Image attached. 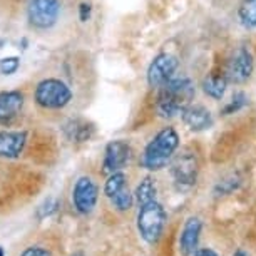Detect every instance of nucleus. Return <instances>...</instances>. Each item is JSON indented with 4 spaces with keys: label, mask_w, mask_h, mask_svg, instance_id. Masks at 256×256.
Listing matches in <instances>:
<instances>
[{
    "label": "nucleus",
    "mask_w": 256,
    "mask_h": 256,
    "mask_svg": "<svg viewBox=\"0 0 256 256\" xmlns=\"http://www.w3.org/2000/svg\"><path fill=\"white\" fill-rule=\"evenodd\" d=\"M79 67V60L64 59L54 72L38 76L28 96L34 108L44 114H66L74 108L80 100V89L88 88V82H80V74H74Z\"/></svg>",
    "instance_id": "obj_1"
},
{
    "label": "nucleus",
    "mask_w": 256,
    "mask_h": 256,
    "mask_svg": "<svg viewBox=\"0 0 256 256\" xmlns=\"http://www.w3.org/2000/svg\"><path fill=\"white\" fill-rule=\"evenodd\" d=\"M196 96V86L191 77L174 76L171 80L158 89L156 114L162 119H174L182 114L188 106L192 104Z\"/></svg>",
    "instance_id": "obj_2"
},
{
    "label": "nucleus",
    "mask_w": 256,
    "mask_h": 256,
    "mask_svg": "<svg viewBox=\"0 0 256 256\" xmlns=\"http://www.w3.org/2000/svg\"><path fill=\"white\" fill-rule=\"evenodd\" d=\"M180 134L172 126L159 129L144 148L141 154V168L149 172L161 171L171 162L172 156L180 149Z\"/></svg>",
    "instance_id": "obj_3"
},
{
    "label": "nucleus",
    "mask_w": 256,
    "mask_h": 256,
    "mask_svg": "<svg viewBox=\"0 0 256 256\" xmlns=\"http://www.w3.org/2000/svg\"><path fill=\"white\" fill-rule=\"evenodd\" d=\"M64 10V0H27L24 14L30 30L47 34L59 27Z\"/></svg>",
    "instance_id": "obj_4"
},
{
    "label": "nucleus",
    "mask_w": 256,
    "mask_h": 256,
    "mask_svg": "<svg viewBox=\"0 0 256 256\" xmlns=\"http://www.w3.org/2000/svg\"><path fill=\"white\" fill-rule=\"evenodd\" d=\"M166 223H168L166 208L158 200L139 206L136 224H138L139 236L148 244L154 246L159 243V240H161V236L164 233V228H166Z\"/></svg>",
    "instance_id": "obj_5"
},
{
    "label": "nucleus",
    "mask_w": 256,
    "mask_h": 256,
    "mask_svg": "<svg viewBox=\"0 0 256 256\" xmlns=\"http://www.w3.org/2000/svg\"><path fill=\"white\" fill-rule=\"evenodd\" d=\"M168 166L178 191H190L196 186L200 176V159L192 149L186 148L174 154Z\"/></svg>",
    "instance_id": "obj_6"
},
{
    "label": "nucleus",
    "mask_w": 256,
    "mask_h": 256,
    "mask_svg": "<svg viewBox=\"0 0 256 256\" xmlns=\"http://www.w3.org/2000/svg\"><path fill=\"white\" fill-rule=\"evenodd\" d=\"M102 192L110 202V206L119 212L129 211L134 204V194L129 190V178L124 171H116L112 174L106 176Z\"/></svg>",
    "instance_id": "obj_7"
},
{
    "label": "nucleus",
    "mask_w": 256,
    "mask_h": 256,
    "mask_svg": "<svg viewBox=\"0 0 256 256\" xmlns=\"http://www.w3.org/2000/svg\"><path fill=\"white\" fill-rule=\"evenodd\" d=\"M99 194L100 190L98 181L89 174H82L77 178L74 181V186H72V192H70L72 206H74V210L79 214L88 216L98 206Z\"/></svg>",
    "instance_id": "obj_8"
},
{
    "label": "nucleus",
    "mask_w": 256,
    "mask_h": 256,
    "mask_svg": "<svg viewBox=\"0 0 256 256\" xmlns=\"http://www.w3.org/2000/svg\"><path fill=\"white\" fill-rule=\"evenodd\" d=\"M254 70V59L253 54L248 50V47H236V49L231 52L228 60H226L224 66V76L228 79L230 84H244L251 79Z\"/></svg>",
    "instance_id": "obj_9"
},
{
    "label": "nucleus",
    "mask_w": 256,
    "mask_h": 256,
    "mask_svg": "<svg viewBox=\"0 0 256 256\" xmlns=\"http://www.w3.org/2000/svg\"><path fill=\"white\" fill-rule=\"evenodd\" d=\"M178 69H180V59L178 56L171 54V52H161L151 60L146 72L148 86L154 90H158L161 86L166 84L176 76Z\"/></svg>",
    "instance_id": "obj_10"
},
{
    "label": "nucleus",
    "mask_w": 256,
    "mask_h": 256,
    "mask_svg": "<svg viewBox=\"0 0 256 256\" xmlns=\"http://www.w3.org/2000/svg\"><path fill=\"white\" fill-rule=\"evenodd\" d=\"M27 100V90L24 89L0 90V128H10L20 118Z\"/></svg>",
    "instance_id": "obj_11"
},
{
    "label": "nucleus",
    "mask_w": 256,
    "mask_h": 256,
    "mask_svg": "<svg viewBox=\"0 0 256 256\" xmlns=\"http://www.w3.org/2000/svg\"><path fill=\"white\" fill-rule=\"evenodd\" d=\"M132 156V148L131 144L124 139H114L109 141L104 148V156H102V174L109 176L116 171H122L128 166V162L131 161Z\"/></svg>",
    "instance_id": "obj_12"
},
{
    "label": "nucleus",
    "mask_w": 256,
    "mask_h": 256,
    "mask_svg": "<svg viewBox=\"0 0 256 256\" xmlns=\"http://www.w3.org/2000/svg\"><path fill=\"white\" fill-rule=\"evenodd\" d=\"M28 144L27 129H0V159L14 161L18 159Z\"/></svg>",
    "instance_id": "obj_13"
},
{
    "label": "nucleus",
    "mask_w": 256,
    "mask_h": 256,
    "mask_svg": "<svg viewBox=\"0 0 256 256\" xmlns=\"http://www.w3.org/2000/svg\"><path fill=\"white\" fill-rule=\"evenodd\" d=\"M181 119L182 124L192 132L208 131V129H211L214 126V118H212L211 110L204 108L202 104H190L182 110Z\"/></svg>",
    "instance_id": "obj_14"
},
{
    "label": "nucleus",
    "mask_w": 256,
    "mask_h": 256,
    "mask_svg": "<svg viewBox=\"0 0 256 256\" xmlns=\"http://www.w3.org/2000/svg\"><path fill=\"white\" fill-rule=\"evenodd\" d=\"M202 231V221L198 216H190L180 233V253L182 256H191L198 250Z\"/></svg>",
    "instance_id": "obj_15"
},
{
    "label": "nucleus",
    "mask_w": 256,
    "mask_h": 256,
    "mask_svg": "<svg viewBox=\"0 0 256 256\" xmlns=\"http://www.w3.org/2000/svg\"><path fill=\"white\" fill-rule=\"evenodd\" d=\"M94 126L82 118H69L62 126V134L69 142L82 144L94 136Z\"/></svg>",
    "instance_id": "obj_16"
},
{
    "label": "nucleus",
    "mask_w": 256,
    "mask_h": 256,
    "mask_svg": "<svg viewBox=\"0 0 256 256\" xmlns=\"http://www.w3.org/2000/svg\"><path fill=\"white\" fill-rule=\"evenodd\" d=\"M228 79H226L223 70L210 72L204 79L201 80V89L208 98L212 100H221L224 98L226 89H228Z\"/></svg>",
    "instance_id": "obj_17"
},
{
    "label": "nucleus",
    "mask_w": 256,
    "mask_h": 256,
    "mask_svg": "<svg viewBox=\"0 0 256 256\" xmlns=\"http://www.w3.org/2000/svg\"><path fill=\"white\" fill-rule=\"evenodd\" d=\"M134 202H138V206H142L146 202L156 201L158 200V186L156 181L151 176H146L139 181V184L134 190Z\"/></svg>",
    "instance_id": "obj_18"
},
{
    "label": "nucleus",
    "mask_w": 256,
    "mask_h": 256,
    "mask_svg": "<svg viewBox=\"0 0 256 256\" xmlns=\"http://www.w3.org/2000/svg\"><path fill=\"white\" fill-rule=\"evenodd\" d=\"M238 18L244 28H256V0H240Z\"/></svg>",
    "instance_id": "obj_19"
},
{
    "label": "nucleus",
    "mask_w": 256,
    "mask_h": 256,
    "mask_svg": "<svg viewBox=\"0 0 256 256\" xmlns=\"http://www.w3.org/2000/svg\"><path fill=\"white\" fill-rule=\"evenodd\" d=\"M241 182H243V181H241V178L238 174L228 176V178H224L223 181H220L218 184L214 186L212 194H214V196H230V194H233L236 190H240Z\"/></svg>",
    "instance_id": "obj_20"
},
{
    "label": "nucleus",
    "mask_w": 256,
    "mask_h": 256,
    "mask_svg": "<svg viewBox=\"0 0 256 256\" xmlns=\"http://www.w3.org/2000/svg\"><path fill=\"white\" fill-rule=\"evenodd\" d=\"M248 104H250L248 96L244 92H241V90H238V92L233 94L231 100H228V104L221 109V116H233L236 112H240V110H243Z\"/></svg>",
    "instance_id": "obj_21"
},
{
    "label": "nucleus",
    "mask_w": 256,
    "mask_h": 256,
    "mask_svg": "<svg viewBox=\"0 0 256 256\" xmlns=\"http://www.w3.org/2000/svg\"><path fill=\"white\" fill-rule=\"evenodd\" d=\"M59 206L60 202L57 198H47V200H44L40 202V204L37 206L36 210V216L37 220H46V218H50V216H54L57 211H59Z\"/></svg>",
    "instance_id": "obj_22"
},
{
    "label": "nucleus",
    "mask_w": 256,
    "mask_h": 256,
    "mask_svg": "<svg viewBox=\"0 0 256 256\" xmlns=\"http://www.w3.org/2000/svg\"><path fill=\"white\" fill-rule=\"evenodd\" d=\"M20 67V59L16 56L6 57V59H0V74L2 76H12L16 74Z\"/></svg>",
    "instance_id": "obj_23"
},
{
    "label": "nucleus",
    "mask_w": 256,
    "mask_h": 256,
    "mask_svg": "<svg viewBox=\"0 0 256 256\" xmlns=\"http://www.w3.org/2000/svg\"><path fill=\"white\" fill-rule=\"evenodd\" d=\"M90 16H92V7H90V4H88V2L79 4V7H77V17H79V20L88 22Z\"/></svg>",
    "instance_id": "obj_24"
},
{
    "label": "nucleus",
    "mask_w": 256,
    "mask_h": 256,
    "mask_svg": "<svg viewBox=\"0 0 256 256\" xmlns=\"http://www.w3.org/2000/svg\"><path fill=\"white\" fill-rule=\"evenodd\" d=\"M20 256H52V253L42 246H28L22 251Z\"/></svg>",
    "instance_id": "obj_25"
},
{
    "label": "nucleus",
    "mask_w": 256,
    "mask_h": 256,
    "mask_svg": "<svg viewBox=\"0 0 256 256\" xmlns=\"http://www.w3.org/2000/svg\"><path fill=\"white\" fill-rule=\"evenodd\" d=\"M191 256H220L212 248H198Z\"/></svg>",
    "instance_id": "obj_26"
},
{
    "label": "nucleus",
    "mask_w": 256,
    "mask_h": 256,
    "mask_svg": "<svg viewBox=\"0 0 256 256\" xmlns=\"http://www.w3.org/2000/svg\"><path fill=\"white\" fill-rule=\"evenodd\" d=\"M231 256H250V253L246 250H236Z\"/></svg>",
    "instance_id": "obj_27"
},
{
    "label": "nucleus",
    "mask_w": 256,
    "mask_h": 256,
    "mask_svg": "<svg viewBox=\"0 0 256 256\" xmlns=\"http://www.w3.org/2000/svg\"><path fill=\"white\" fill-rule=\"evenodd\" d=\"M70 256H86V253H82V251H76V253H72Z\"/></svg>",
    "instance_id": "obj_28"
},
{
    "label": "nucleus",
    "mask_w": 256,
    "mask_h": 256,
    "mask_svg": "<svg viewBox=\"0 0 256 256\" xmlns=\"http://www.w3.org/2000/svg\"><path fill=\"white\" fill-rule=\"evenodd\" d=\"M0 256H6V250H4L2 246H0Z\"/></svg>",
    "instance_id": "obj_29"
}]
</instances>
